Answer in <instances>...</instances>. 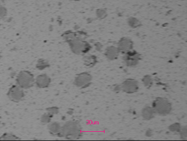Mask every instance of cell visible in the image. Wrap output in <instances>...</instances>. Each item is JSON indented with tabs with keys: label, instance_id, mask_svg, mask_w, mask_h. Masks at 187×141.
<instances>
[{
	"label": "cell",
	"instance_id": "cell-1",
	"mask_svg": "<svg viewBox=\"0 0 187 141\" xmlns=\"http://www.w3.org/2000/svg\"><path fill=\"white\" fill-rule=\"evenodd\" d=\"M153 107L155 111L162 115L168 114L171 109L170 102L164 98L157 99L153 102Z\"/></svg>",
	"mask_w": 187,
	"mask_h": 141
},
{
	"label": "cell",
	"instance_id": "cell-2",
	"mask_svg": "<svg viewBox=\"0 0 187 141\" xmlns=\"http://www.w3.org/2000/svg\"><path fill=\"white\" fill-rule=\"evenodd\" d=\"M138 83L134 79H128L123 83L122 87L124 91L127 93H133L138 90Z\"/></svg>",
	"mask_w": 187,
	"mask_h": 141
},
{
	"label": "cell",
	"instance_id": "cell-3",
	"mask_svg": "<svg viewBox=\"0 0 187 141\" xmlns=\"http://www.w3.org/2000/svg\"><path fill=\"white\" fill-rule=\"evenodd\" d=\"M139 56L138 54H131L126 55L124 58L125 61L128 66H134L139 62Z\"/></svg>",
	"mask_w": 187,
	"mask_h": 141
},
{
	"label": "cell",
	"instance_id": "cell-4",
	"mask_svg": "<svg viewBox=\"0 0 187 141\" xmlns=\"http://www.w3.org/2000/svg\"><path fill=\"white\" fill-rule=\"evenodd\" d=\"M121 51L122 52H126L128 51L132 48L131 47V43L129 40H122L120 43L119 46Z\"/></svg>",
	"mask_w": 187,
	"mask_h": 141
},
{
	"label": "cell",
	"instance_id": "cell-5",
	"mask_svg": "<svg viewBox=\"0 0 187 141\" xmlns=\"http://www.w3.org/2000/svg\"><path fill=\"white\" fill-rule=\"evenodd\" d=\"M154 112L155 110L153 109L148 107V108H145L143 111L142 114L145 119H150L154 117Z\"/></svg>",
	"mask_w": 187,
	"mask_h": 141
},
{
	"label": "cell",
	"instance_id": "cell-6",
	"mask_svg": "<svg viewBox=\"0 0 187 141\" xmlns=\"http://www.w3.org/2000/svg\"><path fill=\"white\" fill-rule=\"evenodd\" d=\"M106 55L109 59H114L118 56V52L115 49H110L107 52Z\"/></svg>",
	"mask_w": 187,
	"mask_h": 141
}]
</instances>
